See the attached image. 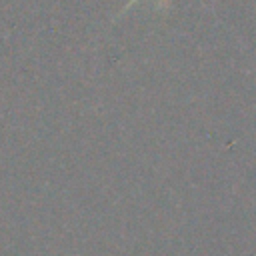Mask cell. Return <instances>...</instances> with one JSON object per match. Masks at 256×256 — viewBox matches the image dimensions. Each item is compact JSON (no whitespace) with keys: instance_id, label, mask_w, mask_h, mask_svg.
Listing matches in <instances>:
<instances>
[{"instance_id":"cell-1","label":"cell","mask_w":256,"mask_h":256,"mask_svg":"<svg viewBox=\"0 0 256 256\" xmlns=\"http://www.w3.org/2000/svg\"><path fill=\"white\" fill-rule=\"evenodd\" d=\"M136 2H138V0H130V2L124 6V10H128V8H130L132 4H136ZM168 4H170V0H158V8H168ZM124 10H122V12H124Z\"/></svg>"}]
</instances>
